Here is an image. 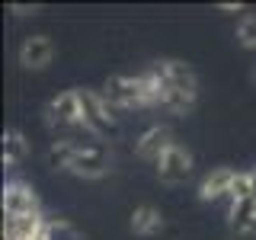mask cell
<instances>
[{
	"label": "cell",
	"mask_w": 256,
	"mask_h": 240,
	"mask_svg": "<svg viewBox=\"0 0 256 240\" xmlns=\"http://www.w3.org/2000/svg\"><path fill=\"white\" fill-rule=\"evenodd\" d=\"M192 170V154L182 144H176L170 141V148L164 150V154L157 157V173H160V180H166V182H180V180H186Z\"/></svg>",
	"instance_id": "obj_1"
},
{
	"label": "cell",
	"mask_w": 256,
	"mask_h": 240,
	"mask_svg": "<svg viewBox=\"0 0 256 240\" xmlns=\"http://www.w3.org/2000/svg\"><path fill=\"white\" fill-rule=\"evenodd\" d=\"M52 54H54V48L48 42V36H29L26 42L20 45V61L32 70H42L45 64L52 61Z\"/></svg>",
	"instance_id": "obj_2"
},
{
	"label": "cell",
	"mask_w": 256,
	"mask_h": 240,
	"mask_svg": "<svg viewBox=\"0 0 256 240\" xmlns=\"http://www.w3.org/2000/svg\"><path fill=\"white\" fill-rule=\"evenodd\" d=\"M234 180H237L234 170H214V173H208L205 180H202V189H198V196H202V198L230 196V189H234Z\"/></svg>",
	"instance_id": "obj_3"
},
{
	"label": "cell",
	"mask_w": 256,
	"mask_h": 240,
	"mask_svg": "<svg viewBox=\"0 0 256 240\" xmlns=\"http://www.w3.org/2000/svg\"><path fill=\"white\" fill-rule=\"evenodd\" d=\"M160 228H164V218H160L157 208H148V205H144V208H138V212L132 214V230H134V234H144V237H148V234H157Z\"/></svg>",
	"instance_id": "obj_4"
},
{
	"label": "cell",
	"mask_w": 256,
	"mask_h": 240,
	"mask_svg": "<svg viewBox=\"0 0 256 240\" xmlns=\"http://www.w3.org/2000/svg\"><path fill=\"white\" fill-rule=\"evenodd\" d=\"M166 138H170V134H166L164 128H150V132H148V134H144V138L138 141V154H141V157L157 160V157L164 154L166 148H170V141H166Z\"/></svg>",
	"instance_id": "obj_5"
},
{
	"label": "cell",
	"mask_w": 256,
	"mask_h": 240,
	"mask_svg": "<svg viewBox=\"0 0 256 240\" xmlns=\"http://www.w3.org/2000/svg\"><path fill=\"white\" fill-rule=\"evenodd\" d=\"M237 36H240V42H244L246 48H256V16H246V20L240 22Z\"/></svg>",
	"instance_id": "obj_6"
}]
</instances>
